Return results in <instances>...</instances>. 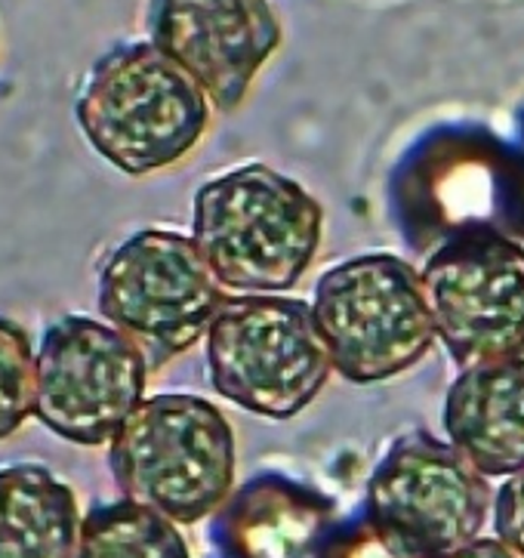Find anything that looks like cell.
Wrapping results in <instances>:
<instances>
[{
    "label": "cell",
    "instance_id": "cell-1",
    "mask_svg": "<svg viewBox=\"0 0 524 558\" xmlns=\"http://www.w3.org/2000/svg\"><path fill=\"white\" fill-rule=\"evenodd\" d=\"M192 238L226 290L284 293L321 251L325 210L296 180L244 163L195 192Z\"/></svg>",
    "mask_w": 524,
    "mask_h": 558
},
{
    "label": "cell",
    "instance_id": "cell-2",
    "mask_svg": "<svg viewBox=\"0 0 524 558\" xmlns=\"http://www.w3.org/2000/svg\"><path fill=\"white\" fill-rule=\"evenodd\" d=\"M214 102L151 40L121 44L93 62L74 118L93 151L127 177H148L195 151Z\"/></svg>",
    "mask_w": 524,
    "mask_h": 558
},
{
    "label": "cell",
    "instance_id": "cell-3",
    "mask_svg": "<svg viewBox=\"0 0 524 558\" xmlns=\"http://www.w3.org/2000/svg\"><path fill=\"white\" fill-rule=\"evenodd\" d=\"M109 463L127 500L170 522L198 524L235 487V433L214 401L163 392L130 414L109 445Z\"/></svg>",
    "mask_w": 524,
    "mask_h": 558
},
{
    "label": "cell",
    "instance_id": "cell-4",
    "mask_svg": "<svg viewBox=\"0 0 524 558\" xmlns=\"http://www.w3.org/2000/svg\"><path fill=\"white\" fill-rule=\"evenodd\" d=\"M204 342L214 392L266 420L303 414L333 377L312 303L284 293L226 296Z\"/></svg>",
    "mask_w": 524,
    "mask_h": 558
},
{
    "label": "cell",
    "instance_id": "cell-5",
    "mask_svg": "<svg viewBox=\"0 0 524 558\" xmlns=\"http://www.w3.org/2000/svg\"><path fill=\"white\" fill-rule=\"evenodd\" d=\"M312 312L333 374L355 386L407 374L435 342L423 275L398 253H362L327 269L312 293Z\"/></svg>",
    "mask_w": 524,
    "mask_h": 558
},
{
    "label": "cell",
    "instance_id": "cell-6",
    "mask_svg": "<svg viewBox=\"0 0 524 558\" xmlns=\"http://www.w3.org/2000/svg\"><path fill=\"white\" fill-rule=\"evenodd\" d=\"M226 303V288L192 234L139 229L99 269V312L127 333L155 367L207 337Z\"/></svg>",
    "mask_w": 524,
    "mask_h": 558
},
{
    "label": "cell",
    "instance_id": "cell-7",
    "mask_svg": "<svg viewBox=\"0 0 524 558\" xmlns=\"http://www.w3.org/2000/svg\"><path fill=\"white\" fill-rule=\"evenodd\" d=\"M490 509L488 478L429 433L398 438L367 482V524L407 558H441L478 541Z\"/></svg>",
    "mask_w": 524,
    "mask_h": 558
},
{
    "label": "cell",
    "instance_id": "cell-8",
    "mask_svg": "<svg viewBox=\"0 0 524 558\" xmlns=\"http://www.w3.org/2000/svg\"><path fill=\"white\" fill-rule=\"evenodd\" d=\"M151 364L109 322L65 315L47 327L35 355V416L50 433L81 445H111L145 401Z\"/></svg>",
    "mask_w": 524,
    "mask_h": 558
},
{
    "label": "cell",
    "instance_id": "cell-9",
    "mask_svg": "<svg viewBox=\"0 0 524 558\" xmlns=\"http://www.w3.org/2000/svg\"><path fill=\"white\" fill-rule=\"evenodd\" d=\"M435 340L460 371L524 359V247L478 232L453 238L423 266Z\"/></svg>",
    "mask_w": 524,
    "mask_h": 558
},
{
    "label": "cell",
    "instance_id": "cell-10",
    "mask_svg": "<svg viewBox=\"0 0 524 558\" xmlns=\"http://www.w3.org/2000/svg\"><path fill=\"white\" fill-rule=\"evenodd\" d=\"M148 40L188 72L219 111H235L281 47L269 0H148Z\"/></svg>",
    "mask_w": 524,
    "mask_h": 558
},
{
    "label": "cell",
    "instance_id": "cell-11",
    "mask_svg": "<svg viewBox=\"0 0 524 558\" xmlns=\"http://www.w3.org/2000/svg\"><path fill=\"white\" fill-rule=\"evenodd\" d=\"M441 426L448 441L485 478L524 469V359L478 364L451 383Z\"/></svg>",
    "mask_w": 524,
    "mask_h": 558
},
{
    "label": "cell",
    "instance_id": "cell-12",
    "mask_svg": "<svg viewBox=\"0 0 524 558\" xmlns=\"http://www.w3.org/2000/svg\"><path fill=\"white\" fill-rule=\"evenodd\" d=\"M77 497L37 463L0 469V558H74Z\"/></svg>",
    "mask_w": 524,
    "mask_h": 558
},
{
    "label": "cell",
    "instance_id": "cell-13",
    "mask_svg": "<svg viewBox=\"0 0 524 558\" xmlns=\"http://www.w3.org/2000/svg\"><path fill=\"white\" fill-rule=\"evenodd\" d=\"M74 558H192L176 522L136 504L96 506L81 522Z\"/></svg>",
    "mask_w": 524,
    "mask_h": 558
},
{
    "label": "cell",
    "instance_id": "cell-14",
    "mask_svg": "<svg viewBox=\"0 0 524 558\" xmlns=\"http://www.w3.org/2000/svg\"><path fill=\"white\" fill-rule=\"evenodd\" d=\"M321 512L290 497H244L237 546L244 558H312L321 534Z\"/></svg>",
    "mask_w": 524,
    "mask_h": 558
},
{
    "label": "cell",
    "instance_id": "cell-15",
    "mask_svg": "<svg viewBox=\"0 0 524 558\" xmlns=\"http://www.w3.org/2000/svg\"><path fill=\"white\" fill-rule=\"evenodd\" d=\"M35 416V352L25 330L0 318V441Z\"/></svg>",
    "mask_w": 524,
    "mask_h": 558
},
{
    "label": "cell",
    "instance_id": "cell-16",
    "mask_svg": "<svg viewBox=\"0 0 524 558\" xmlns=\"http://www.w3.org/2000/svg\"><path fill=\"white\" fill-rule=\"evenodd\" d=\"M490 519H493V537L524 558V469L503 478V485L497 487Z\"/></svg>",
    "mask_w": 524,
    "mask_h": 558
},
{
    "label": "cell",
    "instance_id": "cell-17",
    "mask_svg": "<svg viewBox=\"0 0 524 558\" xmlns=\"http://www.w3.org/2000/svg\"><path fill=\"white\" fill-rule=\"evenodd\" d=\"M337 558H407L404 553H398L392 543H386L370 527V524H364L362 531L352 537V541L343 543V549H340V556Z\"/></svg>",
    "mask_w": 524,
    "mask_h": 558
},
{
    "label": "cell",
    "instance_id": "cell-18",
    "mask_svg": "<svg viewBox=\"0 0 524 558\" xmlns=\"http://www.w3.org/2000/svg\"><path fill=\"white\" fill-rule=\"evenodd\" d=\"M441 558H522V556H515L507 543H500L497 537H478V541L466 543V546H460V549H453V553H448V556H441Z\"/></svg>",
    "mask_w": 524,
    "mask_h": 558
}]
</instances>
